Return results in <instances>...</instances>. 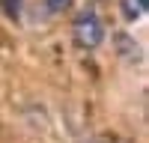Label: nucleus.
I'll return each mask as SVG.
<instances>
[{"instance_id":"obj_1","label":"nucleus","mask_w":149,"mask_h":143,"mask_svg":"<svg viewBox=\"0 0 149 143\" xmlns=\"http://www.w3.org/2000/svg\"><path fill=\"white\" fill-rule=\"evenodd\" d=\"M72 33H74V42H78V48L93 51V48H98V45H102V39H104V24H102V18H98L93 9H84L81 15L74 18Z\"/></svg>"},{"instance_id":"obj_2","label":"nucleus","mask_w":149,"mask_h":143,"mask_svg":"<svg viewBox=\"0 0 149 143\" xmlns=\"http://www.w3.org/2000/svg\"><path fill=\"white\" fill-rule=\"evenodd\" d=\"M146 3L149 0H122V15H125L128 21H137L146 12Z\"/></svg>"},{"instance_id":"obj_3","label":"nucleus","mask_w":149,"mask_h":143,"mask_svg":"<svg viewBox=\"0 0 149 143\" xmlns=\"http://www.w3.org/2000/svg\"><path fill=\"white\" fill-rule=\"evenodd\" d=\"M116 45L122 48V51H119L122 57H128V60H140V48H137V42H131L125 33H119V36H116Z\"/></svg>"},{"instance_id":"obj_4","label":"nucleus","mask_w":149,"mask_h":143,"mask_svg":"<svg viewBox=\"0 0 149 143\" xmlns=\"http://www.w3.org/2000/svg\"><path fill=\"white\" fill-rule=\"evenodd\" d=\"M0 6H3V15L9 21H18V15H21V0H0Z\"/></svg>"},{"instance_id":"obj_5","label":"nucleus","mask_w":149,"mask_h":143,"mask_svg":"<svg viewBox=\"0 0 149 143\" xmlns=\"http://www.w3.org/2000/svg\"><path fill=\"white\" fill-rule=\"evenodd\" d=\"M72 6V0H45V9L51 12V15H60V12H66Z\"/></svg>"}]
</instances>
